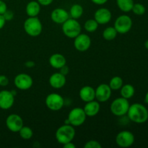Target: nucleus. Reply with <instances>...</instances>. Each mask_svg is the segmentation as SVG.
<instances>
[{
    "instance_id": "nucleus-11",
    "label": "nucleus",
    "mask_w": 148,
    "mask_h": 148,
    "mask_svg": "<svg viewBox=\"0 0 148 148\" xmlns=\"http://www.w3.org/2000/svg\"><path fill=\"white\" fill-rule=\"evenodd\" d=\"M6 126L10 132L14 133H18L20 129L24 126L23 120L20 115L16 114H12L6 119Z\"/></svg>"
},
{
    "instance_id": "nucleus-23",
    "label": "nucleus",
    "mask_w": 148,
    "mask_h": 148,
    "mask_svg": "<svg viewBox=\"0 0 148 148\" xmlns=\"http://www.w3.org/2000/svg\"><path fill=\"white\" fill-rule=\"evenodd\" d=\"M134 4V0H116V4L119 9L126 13L132 11Z\"/></svg>"
},
{
    "instance_id": "nucleus-27",
    "label": "nucleus",
    "mask_w": 148,
    "mask_h": 148,
    "mask_svg": "<svg viewBox=\"0 0 148 148\" xmlns=\"http://www.w3.org/2000/svg\"><path fill=\"white\" fill-rule=\"evenodd\" d=\"M18 133L20 134V137L25 140H30L32 138V137L33 136V130L30 127H26V126H23L20 129Z\"/></svg>"
},
{
    "instance_id": "nucleus-21",
    "label": "nucleus",
    "mask_w": 148,
    "mask_h": 148,
    "mask_svg": "<svg viewBox=\"0 0 148 148\" xmlns=\"http://www.w3.org/2000/svg\"><path fill=\"white\" fill-rule=\"evenodd\" d=\"M26 14L28 17H38L40 12V5L37 1H30L26 5Z\"/></svg>"
},
{
    "instance_id": "nucleus-12",
    "label": "nucleus",
    "mask_w": 148,
    "mask_h": 148,
    "mask_svg": "<svg viewBox=\"0 0 148 148\" xmlns=\"http://www.w3.org/2000/svg\"><path fill=\"white\" fill-rule=\"evenodd\" d=\"M91 46V38L88 35L80 33L75 38L74 46L79 52H85L90 49Z\"/></svg>"
},
{
    "instance_id": "nucleus-38",
    "label": "nucleus",
    "mask_w": 148,
    "mask_h": 148,
    "mask_svg": "<svg viewBox=\"0 0 148 148\" xmlns=\"http://www.w3.org/2000/svg\"><path fill=\"white\" fill-rule=\"evenodd\" d=\"M63 147L64 148H75L76 147V145L72 142H69V143L63 145Z\"/></svg>"
},
{
    "instance_id": "nucleus-29",
    "label": "nucleus",
    "mask_w": 148,
    "mask_h": 148,
    "mask_svg": "<svg viewBox=\"0 0 148 148\" xmlns=\"http://www.w3.org/2000/svg\"><path fill=\"white\" fill-rule=\"evenodd\" d=\"M132 11L136 15H143L146 12V8L143 4L140 3H134L133 5Z\"/></svg>"
},
{
    "instance_id": "nucleus-31",
    "label": "nucleus",
    "mask_w": 148,
    "mask_h": 148,
    "mask_svg": "<svg viewBox=\"0 0 148 148\" xmlns=\"http://www.w3.org/2000/svg\"><path fill=\"white\" fill-rule=\"evenodd\" d=\"M2 15H3V17H4V20H6V22L10 21V20H12L13 17H14V13H13L11 10H7V11H6L5 12L2 14Z\"/></svg>"
},
{
    "instance_id": "nucleus-42",
    "label": "nucleus",
    "mask_w": 148,
    "mask_h": 148,
    "mask_svg": "<svg viewBox=\"0 0 148 148\" xmlns=\"http://www.w3.org/2000/svg\"><path fill=\"white\" fill-rule=\"evenodd\" d=\"M4 1H8V0H4Z\"/></svg>"
},
{
    "instance_id": "nucleus-32",
    "label": "nucleus",
    "mask_w": 148,
    "mask_h": 148,
    "mask_svg": "<svg viewBox=\"0 0 148 148\" xmlns=\"http://www.w3.org/2000/svg\"><path fill=\"white\" fill-rule=\"evenodd\" d=\"M9 84V79L5 75H0V86L6 87Z\"/></svg>"
},
{
    "instance_id": "nucleus-8",
    "label": "nucleus",
    "mask_w": 148,
    "mask_h": 148,
    "mask_svg": "<svg viewBox=\"0 0 148 148\" xmlns=\"http://www.w3.org/2000/svg\"><path fill=\"white\" fill-rule=\"evenodd\" d=\"M132 20L129 15L122 14L116 19L114 27L117 33L120 34H126L129 33L132 27Z\"/></svg>"
},
{
    "instance_id": "nucleus-16",
    "label": "nucleus",
    "mask_w": 148,
    "mask_h": 148,
    "mask_svg": "<svg viewBox=\"0 0 148 148\" xmlns=\"http://www.w3.org/2000/svg\"><path fill=\"white\" fill-rule=\"evenodd\" d=\"M69 18V14L63 8H56L51 12V19L56 24H63Z\"/></svg>"
},
{
    "instance_id": "nucleus-3",
    "label": "nucleus",
    "mask_w": 148,
    "mask_h": 148,
    "mask_svg": "<svg viewBox=\"0 0 148 148\" xmlns=\"http://www.w3.org/2000/svg\"><path fill=\"white\" fill-rule=\"evenodd\" d=\"M24 30L28 36L37 37L40 36L43 30V25L38 17H28L24 22Z\"/></svg>"
},
{
    "instance_id": "nucleus-33",
    "label": "nucleus",
    "mask_w": 148,
    "mask_h": 148,
    "mask_svg": "<svg viewBox=\"0 0 148 148\" xmlns=\"http://www.w3.org/2000/svg\"><path fill=\"white\" fill-rule=\"evenodd\" d=\"M7 10V4L4 0H0V14H3Z\"/></svg>"
},
{
    "instance_id": "nucleus-2",
    "label": "nucleus",
    "mask_w": 148,
    "mask_h": 148,
    "mask_svg": "<svg viewBox=\"0 0 148 148\" xmlns=\"http://www.w3.org/2000/svg\"><path fill=\"white\" fill-rule=\"evenodd\" d=\"M75 137V129L70 124H64L57 129L55 134L56 140L59 144L64 145L72 142Z\"/></svg>"
},
{
    "instance_id": "nucleus-18",
    "label": "nucleus",
    "mask_w": 148,
    "mask_h": 148,
    "mask_svg": "<svg viewBox=\"0 0 148 148\" xmlns=\"http://www.w3.org/2000/svg\"><path fill=\"white\" fill-rule=\"evenodd\" d=\"M100 109H101L100 103L95 100L85 103V105L83 108L86 116L89 117H93L96 116L99 113Z\"/></svg>"
},
{
    "instance_id": "nucleus-10",
    "label": "nucleus",
    "mask_w": 148,
    "mask_h": 148,
    "mask_svg": "<svg viewBox=\"0 0 148 148\" xmlns=\"http://www.w3.org/2000/svg\"><path fill=\"white\" fill-rule=\"evenodd\" d=\"M14 84L16 88L21 90H29L33 85V79L29 75L20 73L16 75L14 79Z\"/></svg>"
},
{
    "instance_id": "nucleus-24",
    "label": "nucleus",
    "mask_w": 148,
    "mask_h": 148,
    "mask_svg": "<svg viewBox=\"0 0 148 148\" xmlns=\"http://www.w3.org/2000/svg\"><path fill=\"white\" fill-rule=\"evenodd\" d=\"M83 12V7L80 4H75L71 7L70 10H69V17L71 18L77 20V19L80 18L82 17Z\"/></svg>"
},
{
    "instance_id": "nucleus-26",
    "label": "nucleus",
    "mask_w": 148,
    "mask_h": 148,
    "mask_svg": "<svg viewBox=\"0 0 148 148\" xmlns=\"http://www.w3.org/2000/svg\"><path fill=\"white\" fill-rule=\"evenodd\" d=\"M124 85V82H123V79L121 77L119 76H115L113 77L110 80L109 87L111 88V89L113 90H119L121 89V88L122 87V85Z\"/></svg>"
},
{
    "instance_id": "nucleus-37",
    "label": "nucleus",
    "mask_w": 148,
    "mask_h": 148,
    "mask_svg": "<svg viewBox=\"0 0 148 148\" xmlns=\"http://www.w3.org/2000/svg\"><path fill=\"white\" fill-rule=\"evenodd\" d=\"M5 23H6V20H4V17H3L2 14H0V30H1V29L4 27Z\"/></svg>"
},
{
    "instance_id": "nucleus-14",
    "label": "nucleus",
    "mask_w": 148,
    "mask_h": 148,
    "mask_svg": "<svg viewBox=\"0 0 148 148\" xmlns=\"http://www.w3.org/2000/svg\"><path fill=\"white\" fill-rule=\"evenodd\" d=\"M95 91V99L99 103H105L110 99L112 93V90L108 84H100Z\"/></svg>"
},
{
    "instance_id": "nucleus-35",
    "label": "nucleus",
    "mask_w": 148,
    "mask_h": 148,
    "mask_svg": "<svg viewBox=\"0 0 148 148\" xmlns=\"http://www.w3.org/2000/svg\"><path fill=\"white\" fill-rule=\"evenodd\" d=\"M90 1L97 5H103V4H105L108 0H90Z\"/></svg>"
},
{
    "instance_id": "nucleus-6",
    "label": "nucleus",
    "mask_w": 148,
    "mask_h": 148,
    "mask_svg": "<svg viewBox=\"0 0 148 148\" xmlns=\"http://www.w3.org/2000/svg\"><path fill=\"white\" fill-rule=\"evenodd\" d=\"M62 31L66 37L69 38H75L81 33V25L77 20L69 17L62 24Z\"/></svg>"
},
{
    "instance_id": "nucleus-17",
    "label": "nucleus",
    "mask_w": 148,
    "mask_h": 148,
    "mask_svg": "<svg viewBox=\"0 0 148 148\" xmlns=\"http://www.w3.org/2000/svg\"><path fill=\"white\" fill-rule=\"evenodd\" d=\"M49 82L51 87L54 89H60L66 85V76L61 72H56L51 75L49 79Z\"/></svg>"
},
{
    "instance_id": "nucleus-30",
    "label": "nucleus",
    "mask_w": 148,
    "mask_h": 148,
    "mask_svg": "<svg viewBox=\"0 0 148 148\" xmlns=\"http://www.w3.org/2000/svg\"><path fill=\"white\" fill-rule=\"evenodd\" d=\"M85 148H101L102 145L97 140H89L84 145Z\"/></svg>"
},
{
    "instance_id": "nucleus-1",
    "label": "nucleus",
    "mask_w": 148,
    "mask_h": 148,
    "mask_svg": "<svg viewBox=\"0 0 148 148\" xmlns=\"http://www.w3.org/2000/svg\"><path fill=\"white\" fill-rule=\"evenodd\" d=\"M127 115L132 122L143 124L148 120V110L143 104L136 103L130 106Z\"/></svg>"
},
{
    "instance_id": "nucleus-19",
    "label": "nucleus",
    "mask_w": 148,
    "mask_h": 148,
    "mask_svg": "<svg viewBox=\"0 0 148 148\" xmlns=\"http://www.w3.org/2000/svg\"><path fill=\"white\" fill-rule=\"evenodd\" d=\"M80 99L85 103L93 101L95 99V91L92 87L86 85L82 87L79 92Z\"/></svg>"
},
{
    "instance_id": "nucleus-4",
    "label": "nucleus",
    "mask_w": 148,
    "mask_h": 148,
    "mask_svg": "<svg viewBox=\"0 0 148 148\" xmlns=\"http://www.w3.org/2000/svg\"><path fill=\"white\" fill-rule=\"evenodd\" d=\"M87 116L83 108L76 107L69 111L68 117L64 121V124H70L74 127H79L85 123Z\"/></svg>"
},
{
    "instance_id": "nucleus-13",
    "label": "nucleus",
    "mask_w": 148,
    "mask_h": 148,
    "mask_svg": "<svg viewBox=\"0 0 148 148\" xmlns=\"http://www.w3.org/2000/svg\"><path fill=\"white\" fill-rule=\"evenodd\" d=\"M15 93L14 91L7 90L0 91V108L2 110H8L13 106L14 103Z\"/></svg>"
},
{
    "instance_id": "nucleus-9",
    "label": "nucleus",
    "mask_w": 148,
    "mask_h": 148,
    "mask_svg": "<svg viewBox=\"0 0 148 148\" xmlns=\"http://www.w3.org/2000/svg\"><path fill=\"white\" fill-rule=\"evenodd\" d=\"M135 137L133 133L128 130H124L117 134L116 137V143L120 147L127 148L133 145Z\"/></svg>"
},
{
    "instance_id": "nucleus-15",
    "label": "nucleus",
    "mask_w": 148,
    "mask_h": 148,
    "mask_svg": "<svg viewBox=\"0 0 148 148\" xmlns=\"http://www.w3.org/2000/svg\"><path fill=\"white\" fill-rule=\"evenodd\" d=\"M112 18L111 11L107 8H100L95 11L94 19L99 25H106L109 23Z\"/></svg>"
},
{
    "instance_id": "nucleus-41",
    "label": "nucleus",
    "mask_w": 148,
    "mask_h": 148,
    "mask_svg": "<svg viewBox=\"0 0 148 148\" xmlns=\"http://www.w3.org/2000/svg\"><path fill=\"white\" fill-rule=\"evenodd\" d=\"M145 47L148 50V40H147L145 42Z\"/></svg>"
},
{
    "instance_id": "nucleus-20",
    "label": "nucleus",
    "mask_w": 148,
    "mask_h": 148,
    "mask_svg": "<svg viewBox=\"0 0 148 148\" xmlns=\"http://www.w3.org/2000/svg\"><path fill=\"white\" fill-rule=\"evenodd\" d=\"M49 64L54 69H61L62 66H65L66 64V58L63 54L56 53L52 54L49 58Z\"/></svg>"
},
{
    "instance_id": "nucleus-22",
    "label": "nucleus",
    "mask_w": 148,
    "mask_h": 148,
    "mask_svg": "<svg viewBox=\"0 0 148 148\" xmlns=\"http://www.w3.org/2000/svg\"><path fill=\"white\" fill-rule=\"evenodd\" d=\"M135 93V89L134 86L131 84H126L123 85L120 89V94L121 97L126 98V99H130L134 96Z\"/></svg>"
},
{
    "instance_id": "nucleus-7",
    "label": "nucleus",
    "mask_w": 148,
    "mask_h": 148,
    "mask_svg": "<svg viewBox=\"0 0 148 148\" xmlns=\"http://www.w3.org/2000/svg\"><path fill=\"white\" fill-rule=\"evenodd\" d=\"M45 103L49 110L53 111H58L64 107V100L60 94L52 92L46 96L45 99Z\"/></svg>"
},
{
    "instance_id": "nucleus-34",
    "label": "nucleus",
    "mask_w": 148,
    "mask_h": 148,
    "mask_svg": "<svg viewBox=\"0 0 148 148\" xmlns=\"http://www.w3.org/2000/svg\"><path fill=\"white\" fill-rule=\"evenodd\" d=\"M53 0H37L40 6H45V7L50 5L53 2Z\"/></svg>"
},
{
    "instance_id": "nucleus-28",
    "label": "nucleus",
    "mask_w": 148,
    "mask_h": 148,
    "mask_svg": "<svg viewBox=\"0 0 148 148\" xmlns=\"http://www.w3.org/2000/svg\"><path fill=\"white\" fill-rule=\"evenodd\" d=\"M98 25L95 19H89L84 24V28L88 33H93L98 29Z\"/></svg>"
},
{
    "instance_id": "nucleus-25",
    "label": "nucleus",
    "mask_w": 148,
    "mask_h": 148,
    "mask_svg": "<svg viewBox=\"0 0 148 148\" xmlns=\"http://www.w3.org/2000/svg\"><path fill=\"white\" fill-rule=\"evenodd\" d=\"M117 33L116 30L114 27H107L105 30L103 32V37L106 40L108 41H111V40H114L116 37Z\"/></svg>"
},
{
    "instance_id": "nucleus-36",
    "label": "nucleus",
    "mask_w": 148,
    "mask_h": 148,
    "mask_svg": "<svg viewBox=\"0 0 148 148\" xmlns=\"http://www.w3.org/2000/svg\"><path fill=\"white\" fill-rule=\"evenodd\" d=\"M59 69H60L61 73L63 74V75H65V76H66V75L69 73V68H68V66H66V65L62 66V67Z\"/></svg>"
},
{
    "instance_id": "nucleus-5",
    "label": "nucleus",
    "mask_w": 148,
    "mask_h": 148,
    "mask_svg": "<svg viewBox=\"0 0 148 148\" xmlns=\"http://www.w3.org/2000/svg\"><path fill=\"white\" fill-rule=\"evenodd\" d=\"M130 106V104L128 99L120 97V98H116L112 101L110 106V110L113 115L116 116H124L127 115Z\"/></svg>"
},
{
    "instance_id": "nucleus-40",
    "label": "nucleus",
    "mask_w": 148,
    "mask_h": 148,
    "mask_svg": "<svg viewBox=\"0 0 148 148\" xmlns=\"http://www.w3.org/2000/svg\"><path fill=\"white\" fill-rule=\"evenodd\" d=\"M145 102L148 105V91L147 92V93L145 94Z\"/></svg>"
},
{
    "instance_id": "nucleus-39",
    "label": "nucleus",
    "mask_w": 148,
    "mask_h": 148,
    "mask_svg": "<svg viewBox=\"0 0 148 148\" xmlns=\"http://www.w3.org/2000/svg\"><path fill=\"white\" fill-rule=\"evenodd\" d=\"M25 65L27 67L32 68L33 67V66H35L36 64H35V62H33V61H27V62H26L25 63Z\"/></svg>"
}]
</instances>
